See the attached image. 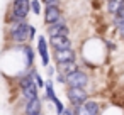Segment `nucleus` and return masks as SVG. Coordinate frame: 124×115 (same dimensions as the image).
Here are the masks:
<instances>
[{
    "label": "nucleus",
    "instance_id": "obj_22",
    "mask_svg": "<svg viewBox=\"0 0 124 115\" xmlns=\"http://www.w3.org/2000/svg\"><path fill=\"white\" fill-rule=\"evenodd\" d=\"M36 39V27L34 26H29V41Z\"/></svg>",
    "mask_w": 124,
    "mask_h": 115
},
{
    "label": "nucleus",
    "instance_id": "obj_10",
    "mask_svg": "<svg viewBox=\"0 0 124 115\" xmlns=\"http://www.w3.org/2000/svg\"><path fill=\"white\" fill-rule=\"evenodd\" d=\"M41 108H43V100H39V96H38L31 101H26L24 112H26V115H36V113L41 112Z\"/></svg>",
    "mask_w": 124,
    "mask_h": 115
},
{
    "label": "nucleus",
    "instance_id": "obj_5",
    "mask_svg": "<svg viewBox=\"0 0 124 115\" xmlns=\"http://www.w3.org/2000/svg\"><path fill=\"white\" fill-rule=\"evenodd\" d=\"M46 34H48V37H54V36H68V34H70V27H68L66 20L61 19L60 22L48 26V27H46Z\"/></svg>",
    "mask_w": 124,
    "mask_h": 115
},
{
    "label": "nucleus",
    "instance_id": "obj_12",
    "mask_svg": "<svg viewBox=\"0 0 124 115\" xmlns=\"http://www.w3.org/2000/svg\"><path fill=\"white\" fill-rule=\"evenodd\" d=\"M21 51L24 53V59H26V66L31 69L32 68V64H34V49L29 46V42L27 44H22L21 46Z\"/></svg>",
    "mask_w": 124,
    "mask_h": 115
},
{
    "label": "nucleus",
    "instance_id": "obj_25",
    "mask_svg": "<svg viewBox=\"0 0 124 115\" xmlns=\"http://www.w3.org/2000/svg\"><path fill=\"white\" fill-rule=\"evenodd\" d=\"M117 32H119V36H121V37H122V41H124V22L117 27Z\"/></svg>",
    "mask_w": 124,
    "mask_h": 115
},
{
    "label": "nucleus",
    "instance_id": "obj_23",
    "mask_svg": "<svg viewBox=\"0 0 124 115\" xmlns=\"http://www.w3.org/2000/svg\"><path fill=\"white\" fill-rule=\"evenodd\" d=\"M56 81H58V83H66V76L56 71Z\"/></svg>",
    "mask_w": 124,
    "mask_h": 115
},
{
    "label": "nucleus",
    "instance_id": "obj_19",
    "mask_svg": "<svg viewBox=\"0 0 124 115\" xmlns=\"http://www.w3.org/2000/svg\"><path fill=\"white\" fill-rule=\"evenodd\" d=\"M53 103H54V108H56V113H58V115H61V113H63V110H65V105L61 103V100H60V98L56 96V98L53 100Z\"/></svg>",
    "mask_w": 124,
    "mask_h": 115
},
{
    "label": "nucleus",
    "instance_id": "obj_26",
    "mask_svg": "<svg viewBox=\"0 0 124 115\" xmlns=\"http://www.w3.org/2000/svg\"><path fill=\"white\" fill-rule=\"evenodd\" d=\"M61 115H75V113H73V110H71V108H65Z\"/></svg>",
    "mask_w": 124,
    "mask_h": 115
},
{
    "label": "nucleus",
    "instance_id": "obj_3",
    "mask_svg": "<svg viewBox=\"0 0 124 115\" xmlns=\"http://www.w3.org/2000/svg\"><path fill=\"white\" fill-rule=\"evenodd\" d=\"M66 96H68V100H70V103L73 107L83 105L88 100V93L85 91V88H68L66 90Z\"/></svg>",
    "mask_w": 124,
    "mask_h": 115
},
{
    "label": "nucleus",
    "instance_id": "obj_6",
    "mask_svg": "<svg viewBox=\"0 0 124 115\" xmlns=\"http://www.w3.org/2000/svg\"><path fill=\"white\" fill-rule=\"evenodd\" d=\"M48 44L51 46L53 51H58V49H71L73 47V41L68 36H54V37H49L48 39Z\"/></svg>",
    "mask_w": 124,
    "mask_h": 115
},
{
    "label": "nucleus",
    "instance_id": "obj_20",
    "mask_svg": "<svg viewBox=\"0 0 124 115\" xmlns=\"http://www.w3.org/2000/svg\"><path fill=\"white\" fill-rule=\"evenodd\" d=\"M73 113H75V115H88V112L85 110L83 105H77V107L73 108Z\"/></svg>",
    "mask_w": 124,
    "mask_h": 115
},
{
    "label": "nucleus",
    "instance_id": "obj_9",
    "mask_svg": "<svg viewBox=\"0 0 124 115\" xmlns=\"http://www.w3.org/2000/svg\"><path fill=\"white\" fill-rule=\"evenodd\" d=\"M53 58H54L56 64H60V63H66V61H75L77 59V53H75L73 47L71 49H58V51H54Z\"/></svg>",
    "mask_w": 124,
    "mask_h": 115
},
{
    "label": "nucleus",
    "instance_id": "obj_2",
    "mask_svg": "<svg viewBox=\"0 0 124 115\" xmlns=\"http://www.w3.org/2000/svg\"><path fill=\"white\" fill-rule=\"evenodd\" d=\"M66 85H68V88H87L88 74L82 69H77L75 73L66 74Z\"/></svg>",
    "mask_w": 124,
    "mask_h": 115
},
{
    "label": "nucleus",
    "instance_id": "obj_14",
    "mask_svg": "<svg viewBox=\"0 0 124 115\" xmlns=\"http://www.w3.org/2000/svg\"><path fill=\"white\" fill-rule=\"evenodd\" d=\"M85 110L88 112V115H100V105L95 101V100H87L83 103Z\"/></svg>",
    "mask_w": 124,
    "mask_h": 115
},
{
    "label": "nucleus",
    "instance_id": "obj_21",
    "mask_svg": "<svg viewBox=\"0 0 124 115\" xmlns=\"http://www.w3.org/2000/svg\"><path fill=\"white\" fill-rule=\"evenodd\" d=\"M44 7H53V5H60V0H41Z\"/></svg>",
    "mask_w": 124,
    "mask_h": 115
},
{
    "label": "nucleus",
    "instance_id": "obj_11",
    "mask_svg": "<svg viewBox=\"0 0 124 115\" xmlns=\"http://www.w3.org/2000/svg\"><path fill=\"white\" fill-rule=\"evenodd\" d=\"M38 86H36V83L32 81V83H29L27 86H24V88H21V91H22V98L26 100V101H31V100H34V98H38Z\"/></svg>",
    "mask_w": 124,
    "mask_h": 115
},
{
    "label": "nucleus",
    "instance_id": "obj_7",
    "mask_svg": "<svg viewBox=\"0 0 124 115\" xmlns=\"http://www.w3.org/2000/svg\"><path fill=\"white\" fill-rule=\"evenodd\" d=\"M10 9L22 19V20H27V15L31 12V0H14Z\"/></svg>",
    "mask_w": 124,
    "mask_h": 115
},
{
    "label": "nucleus",
    "instance_id": "obj_24",
    "mask_svg": "<svg viewBox=\"0 0 124 115\" xmlns=\"http://www.w3.org/2000/svg\"><path fill=\"white\" fill-rule=\"evenodd\" d=\"M54 71H56V69H54L53 66H49V64L46 66V73H48V76H49V78H53V76H54Z\"/></svg>",
    "mask_w": 124,
    "mask_h": 115
},
{
    "label": "nucleus",
    "instance_id": "obj_13",
    "mask_svg": "<svg viewBox=\"0 0 124 115\" xmlns=\"http://www.w3.org/2000/svg\"><path fill=\"white\" fill-rule=\"evenodd\" d=\"M78 69V66H77V63L75 61H66V63H60L58 66H56V71L58 73H61V74H70V73H75Z\"/></svg>",
    "mask_w": 124,
    "mask_h": 115
},
{
    "label": "nucleus",
    "instance_id": "obj_8",
    "mask_svg": "<svg viewBox=\"0 0 124 115\" xmlns=\"http://www.w3.org/2000/svg\"><path fill=\"white\" fill-rule=\"evenodd\" d=\"M38 53H39V56H41V63H43V66L46 68L48 64H49V49H48V41H46V37L44 36H38Z\"/></svg>",
    "mask_w": 124,
    "mask_h": 115
},
{
    "label": "nucleus",
    "instance_id": "obj_4",
    "mask_svg": "<svg viewBox=\"0 0 124 115\" xmlns=\"http://www.w3.org/2000/svg\"><path fill=\"white\" fill-rule=\"evenodd\" d=\"M43 17H44V24H46V26H51V24H56V22H60V20L63 19V12H61L60 5L44 7Z\"/></svg>",
    "mask_w": 124,
    "mask_h": 115
},
{
    "label": "nucleus",
    "instance_id": "obj_1",
    "mask_svg": "<svg viewBox=\"0 0 124 115\" xmlns=\"http://www.w3.org/2000/svg\"><path fill=\"white\" fill-rule=\"evenodd\" d=\"M29 22L24 20V22H17V24H10L9 26V31H7V37L9 41L16 42V44H27L29 42Z\"/></svg>",
    "mask_w": 124,
    "mask_h": 115
},
{
    "label": "nucleus",
    "instance_id": "obj_27",
    "mask_svg": "<svg viewBox=\"0 0 124 115\" xmlns=\"http://www.w3.org/2000/svg\"><path fill=\"white\" fill-rule=\"evenodd\" d=\"M36 115H43V112H39V113H36Z\"/></svg>",
    "mask_w": 124,
    "mask_h": 115
},
{
    "label": "nucleus",
    "instance_id": "obj_17",
    "mask_svg": "<svg viewBox=\"0 0 124 115\" xmlns=\"http://www.w3.org/2000/svg\"><path fill=\"white\" fill-rule=\"evenodd\" d=\"M31 74H32V78H34V83H36V86L38 88H44V80L41 78V74L34 69V68H31Z\"/></svg>",
    "mask_w": 124,
    "mask_h": 115
},
{
    "label": "nucleus",
    "instance_id": "obj_18",
    "mask_svg": "<svg viewBox=\"0 0 124 115\" xmlns=\"http://www.w3.org/2000/svg\"><path fill=\"white\" fill-rule=\"evenodd\" d=\"M31 12L34 15H41V0H31Z\"/></svg>",
    "mask_w": 124,
    "mask_h": 115
},
{
    "label": "nucleus",
    "instance_id": "obj_16",
    "mask_svg": "<svg viewBox=\"0 0 124 115\" xmlns=\"http://www.w3.org/2000/svg\"><path fill=\"white\" fill-rule=\"evenodd\" d=\"M53 83H54V81H53L51 78L44 81V90H46V98H48V100H51V101H53V100L56 98V93H54V86H53Z\"/></svg>",
    "mask_w": 124,
    "mask_h": 115
},
{
    "label": "nucleus",
    "instance_id": "obj_15",
    "mask_svg": "<svg viewBox=\"0 0 124 115\" xmlns=\"http://www.w3.org/2000/svg\"><path fill=\"white\" fill-rule=\"evenodd\" d=\"M124 22V2L119 5V9H117V12L112 15V24H114V27L117 29L121 24Z\"/></svg>",
    "mask_w": 124,
    "mask_h": 115
}]
</instances>
